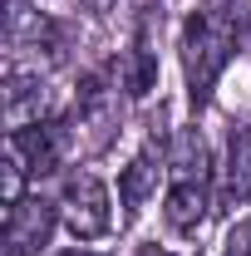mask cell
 Returning <instances> with one entry per match:
<instances>
[{
  "instance_id": "1",
  "label": "cell",
  "mask_w": 251,
  "mask_h": 256,
  "mask_svg": "<svg viewBox=\"0 0 251 256\" xmlns=\"http://www.w3.org/2000/svg\"><path fill=\"white\" fill-rule=\"evenodd\" d=\"M251 34V0H197L182 25V79H188L192 108H202L222 84L226 64L242 54Z\"/></svg>"
},
{
  "instance_id": "2",
  "label": "cell",
  "mask_w": 251,
  "mask_h": 256,
  "mask_svg": "<svg viewBox=\"0 0 251 256\" xmlns=\"http://www.w3.org/2000/svg\"><path fill=\"white\" fill-rule=\"evenodd\" d=\"M212 212V153L197 128H182L168 148V202L162 217L178 236H197Z\"/></svg>"
},
{
  "instance_id": "3",
  "label": "cell",
  "mask_w": 251,
  "mask_h": 256,
  "mask_svg": "<svg viewBox=\"0 0 251 256\" xmlns=\"http://www.w3.org/2000/svg\"><path fill=\"white\" fill-rule=\"evenodd\" d=\"M124 79H118V69L108 64V69H94V74H84L79 79V98H74V138H89V148H104L114 133H118V114H124Z\"/></svg>"
},
{
  "instance_id": "4",
  "label": "cell",
  "mask_w": 251,
  "mask_h": 256,
  "mask_svg": "<svg viewBox=\"0 0 251 256\" xmlns=\"http://www.w3.org/2000/svg\"><path fill=\"white\" fill-rule=\"evenodd\" d=\"M74 124L69 118H40V124H25L10 133V143H5V153L20 162L30 178H54L64 168V158L74 153Z\"/></svg>"
},
{
  "instance_id": "5",
  "label": "cell",
  "mask_w": 251,
  "mask_h": 256,
  "mask_svg": "<svg viewBox=\"0 0 251 256\" xmlns=\"http://www.w3.org/2000/svg\"><path fill=\"white\" fill-rule=\"evenodd\" d=\"M60 222L69 226L74 242H98L114 232V202L108 188L98 182L94 172H74L60 192Z\"/></svg>"
},
{
  "instance_id": "6",
  "label": "cell",
  "mask_w": 251,
  "mask_h": 256,
  "mask_svg": "<svg viewBox=\"0 0 251 256\" xmlns=\"http://www.w3.org/2000/svg\"><path fill=\"white\" fill-rule=\"evenodd\" d=\"M54 222H60V202L20 197L5 212V256H40L54 236Z\"/></svg>"
},
{
  "instance_id": "7",
  "label": "cell",
  "mask_w": 251,
  "mask_h": 256,
  "mask_svg": "<svg viewBox=\"0 0 251 256\" xmlns=\"http://www.w3.org/2000/svg\"><path fill=\"white\" fill-rule=\"evenodd\" d=\"M44 108H50L44 74H40V69H25L20 60H10V69H5V124H10V133L25 128V124L50 118Z\"/></svg>"
},
{
  "instance_id": "8",
  "label": "cell",
  "mask_w": 251,
  "mask_h": 256,
  "mask_svg": "<svg viewBox=\"0 0 251 256\" xmlns=\"http://www.w3.org/2000/svg\"><path fill=\"white\" fill-rule=\"evenodd\" d=\"M162 172H168V148H162L158 138H148L143 153L118 172V202H124V217H138V212H143V202L158 192V178H162Z\"/></svg>"
},
{
  "instance_id": "9",
  "label": "cell",
  "mask_w": 251,
  "mask_h": 256,
  "mask_svg": "<svg viewBox=\"0 0 251 256\" xmlns=\"http://www.w3.org/2000/svg\"><path fill=\"white\" fill-rule=\"evenodd\" d=\"M217 202L222 207H246L251 202V124H236L226 133V153L217 172Z\"/></svg>"
},
{
  "instance_id": "10",
  "label": "cell",
  "mask_w": 251,
  "mask_h": 256,
  "mask_svg": "<svg viewBox=\"0 0 251 256\" xmlns=\"http://www.w3.org/2000/svg\"><path fill=\"white\" fill-rule=\"evenodd\" d=\"M222 256H251V222H236L222 242Z\"/></svg>"
},
{
  "instance_id": "11",
  "label": "cell",
  "mask_w": 251,
  "mask_h": 256,
  "mask_svg": "<svg viewBox=\"0 0 251 256\" xmlns=\"http://www.w3.org/2000/svg\"><path fill=\"white\" fill-rule=\"evenodd\" d=\"M54 256H98V252H84V246H69V252H54Z\"/></svg>"
},
{
  "instance_id": "12",
  "label": "cell",
  "mask_w": 251,
  "mask_h": 256,
  "mask_svg": "<svg viewBox=\"0 0 251 256\" xmlns=\"http://www.w3.org/2000/svg\"><path fill=\"white\" fill-rule=\"evenodd\" d=\"M138 256H168L162 246H138Z\"/></svg>"
},
{
  "instance_id": "13",
  "label": "cell",
  "mask_w": 251,
  "mask_h": 256,
  "mask_svg": "<svg viewBox=\"0 0 251 256\" xmlns=\"http://www.w3.org/2000/svg\"><path fill=\"white\" fill-rule=\"evenodd\" d=\"M94 5H108V0H94Z\"/></svg>"
}]
</instances>
